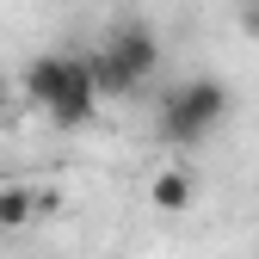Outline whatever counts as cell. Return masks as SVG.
<instances>
[{
    "instance_id": "52a82bcc",
    "label": "cell",
    "mask_w": 259,
    "mask_h": 259,
    "mask_svg": "<svg viewBox=\"0 0 259 259\" xmlns=\"http://www.w3.org/2000/svg\"><path fill=\"white\" fill-rule=\"evenodd\" d=\"M148 198H154V210H185V204H191V173H179V167H167V173H154V185H148Z\"/></svg>"
},
{
    "instance_id": "5b68a950",
    "label": "cell",
    "mask_w": 259,
    "mask_h": 259,
    "mask_svg": "<svg viewBox=\"0 0 259 259\" xmlns=\"http://www.w3.org/2000/svg\"><path fill=\"white\" fill-rule=\"evenodd\" d=\"M62 80H68V56H37L25 68V93H31V105H50L56 93H62Z\"/></svg>"
},
{
    "instance_id": "3957f363",
    "label": "cell",
    "mask_w": 259,
    "mask_h": 259,
    "mask_svg": "<svg viewBox=\"0 0 259 259\" xmlns=\"http://www.w3.org/2000/svg\"><path fill=\"white\" fill-rule=\"evenodd\" d=\"M105 50H111V56L123 62V74L136 80V87H142V80H148V74L160 68V44H154V31H148L142 19H130V25H117Z\"/></svg>"
},
{
    "instance_id": "6da1fadb",
    "label": "cell",
    "mask_w": 259,
    "mask_h": 259,
    "mask_svg": "<svg viewBox=\"0 0 259 259\" xmlns=\"http://www.w3.org/2000/svg\"><path fill=\"white\" fill-rule=\"evenodd\" d=\"M222 117H229V87L210 80V74H198V80H185L173 99H167V111H160V136H167V142H204Z\"/></svg>"
},
{
    "instance_id": "8992f818",
    "label": "cell",
    "mask_w": 259,
    "mask_h": 259,
    "mask_svg": "<svg viewBox=\"0 0 259 259\" xmlns=\"http://www.w3.org/2000/svg\"><path fill=\"white\" fill-rule=\"evenodd\" d=\"M87 74H93V93H99V99H117V93H130L136 80L123 74V62L111 56V50H93L87 56Z\"/></svg>"
},
{
    "instance_id": "277c9868",
    "label": "cell",
    "mask_w": 259,
    "mask_h": 259,
    "mask_svg": "<svg viewBox=\"0 0 259 259\" xmlns=\"http://www.w3.org/2000/svg\"><path fill=\"white\" fill-rule=\"evenodd\" d=\"M37 216H44V198H37L25 179H19V185H0V235H19V229H31Z\"/></svg>"
},
{
    "instance_id": "7a4b0ae2",
    "label": "cell",
    "mask_w": 259,
    "mask_h": 259,
    "mask_svg": "<svg viewBox=\"0 0 259 259\" xmlns=\"http://www.w3.org/2000/svg\"><path fill=\"white\" fill-rule=\"evenodd\" d=\"M62 130H80L93 123V111H99V93H93V74H87V56H68V80H62V93L44 105Z\"/></svg>"
},
{
    "instance_id": "ba28073f",
    "label": "cell",
    "mask_w": 259,
    "mask_h": 259,
    "mask_svg": "<svg viewBox=\"0 0 259 259\" xmlns=\"http://www.w3.org/2000/svg\"><path fill=\"white\" fill-rule=\"evenodd\" d=\"M241 31L259 44V0H247V7H241Z\"/></svg>"
}]
</instances>
